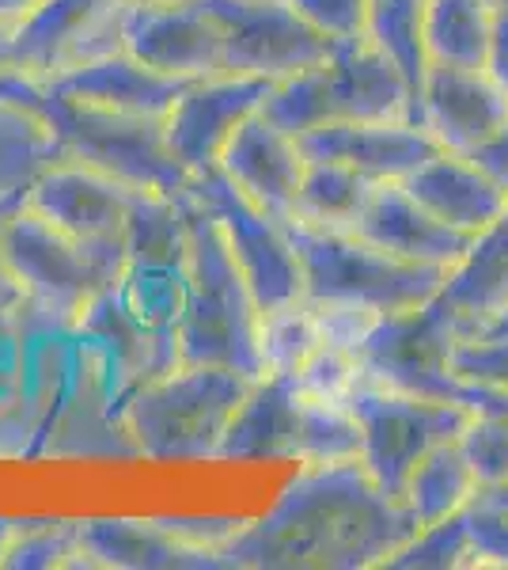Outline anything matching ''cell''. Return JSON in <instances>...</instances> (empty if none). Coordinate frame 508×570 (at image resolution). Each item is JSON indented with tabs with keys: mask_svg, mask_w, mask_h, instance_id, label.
I'll use <instances>...</instances> for the list:
<instances>
[{
	"mask_svg": "<svg viewBox=\"0 0 508 570\" xmlns=\"http://www.w3.org/2000/svg\"><path fill=\"white\" fill-rule=\"evenodd\" d=\"M425 4L429 0H368V39L399 61V69L410 77L414 91H421L425 69H429L421 39Z\"/></svg>",
	"mask_w": 508,
	"mask_h": 570,
	"instance_id": "obj_29",
	"label": "cell"
},
{
	"mask_svg": "<svg viewBox=\"0 0 508 570\" xmlns=\"http://www.w3.org/2000/svg\"><path fill=\"white\" fill-rule=\"evenodd\" d=\"M486 72L501 85V91L508 96V0H497L494 4V39H489Z\"/></svg>",
	"mask_w": 508,
	"mask_h": 570,
	"instance_id": "obj_38",
	"label": "cell"
},
{
	"mask_svg": "<svg viewBox=\"0 0 508 570\" xmlns=\"http://www.w3.org/2000/svg\"><path fill=\"white\" fill-rule=\"evenodd\" d=\"M418 122L448 153H478L508 122V96L486 69L429 66L418 91Z\"/></svg>",
	"mask_w": 508,
	"mask_h": 570,
	"instance_id": "obj_16",
	"label": "cell"
},
{
	"mask_svg": "<svg viewBox=\"0 0 508 570\" xmlns=\"http://www.w3.org/2000/svg\"><path fill=\"white\" fill-rule=\"evenodd\" d=\"M470 160H478L482 168L508 190V122L501 126V134L494 141H486L478 153H470Z\"/></svg>",
	"mask_w": 508,
	"mask_h": 570,
	"instance_id": "obj_39",
	"label": "cell"
},
{
	"mask_svg": "<svg viewBox=\"0 0 508 570\" xmlns=\"http://www.w3.org/2000/svg\"><path fill=\"white\" fill-rule=\"evenodd\" d=\"M133 0H42L16 23V69L53 80L126 50Z\"/></svg>",
	"mask_w": 508,
	"mask_h": 570,
	"instance_id": "obj_12",
	"label": "cell"
},
{
	"mask_svg": "<svg viewBox=\"0 0 508 570\" xmlns=\"http://www.w3.org/2000/svg\"><path fill=\"white\" fill-rule=\"evenodd\" d=\"M451 373L508 392V331H475L451 351Z\"/></svg>",
	"mask_w": 508,
	"mask_h": 570,
	"instance_id": "obj_35",
	"label": "cell"
},
{
	"mask_svg": "<svg viewBox=\"0 0 508 570\" xmlns=\"http://www.w3.org/2000/svg\"><path fill=\"white\" fill-rule=\"evenodd\" d=\"M292 376H297L300 389L308 395L327 403H346V407H349V395L368 381L353 346H338V343H322Z\"/></svg>",
	"mask_w": 508,
	"mask_h": 570,
	"instance_id": "obj_33",
	"label": "cell"
},
{
	"mask_svg": "<svg viewBox=\"0 0 508 570\" xmlns=\"http://www.w3.org/2000/svg\"><path fill=\"white\" fill-rule=\"evenodd\" d=\"M80 563V521H20L12 548L4 556L8 570H50Z\"/></svg>",
	"mask_w": 508,
	"mask_h": 570,
	"instance_id": "obj_32",
	"label": "cell"
},
{
	"mask_svg": "<svg viewBox=\"0 0 508 570\" xmlns=\"http://www.w3.org/2000/svg\"><path fill=\"white\" fill-rule=\"evenodd\" d=\"M273 80L262 77H206L175 99V107L163 118L168 145L175 160L201 176L209 168H220L228 141L251 115H258L270 96Z\"/></svg>",
	"mask_w": 508,
	"mask_h": 570,
	"instance_id": "obj_14",
	"label": "cell"
},
{
	"mask_svg": "<svg viewBox=\"0 0 508 570\" xmlns=\"http://www.w3.org/2000/svg\"><path fill=\"white\" fill-rule=\"evenodd\" d=\"M303 168H308V156H303L300 141L277 130L262 110L239 126L220 156V171L236 183L239 195L277 220L297 217Z\"/></svg>",
	"mask_w": 508,
	"mask_h": 570,
	"instance_id": "obj_18",
	"label": "cell"
},
{
	"mask_svg": "<svg viewBox=\"0 0 508 570\" xmlns=\"http://www.w3.org/2000/svg\"><path fill=\"white\" fill-rule=\"evenodd\" d=\"M39 4H42V0H0V23L16 27V23L23 20V16H31Z\"/></svg>",
	"mask_w": 508,
	"mask_h": 570,
	"instance_id": "obj_40",
	"label": "cell"
},
{
	"mask_svg": "<svg viewBox=\"0 0 508 570\" xmlns=\"http://www.w3.org/2000/svg\"><path fill=\"white\" fill-rule=\"evenodd\" d=\"M61 160H69V153L46 118L0 99V198H27V190Z\"/></svg>",
	"mask_w": 508,
	"mask_h": 570,
	"instance_id": "obj_26",
	"label": "cell"
},
{
	"mask_svg": "<svg viewBox=\"0 0 508 570\" xmlns=\"http://www.w3.org/2000/svg\"><path fill=\"white\" fill-rule=\"evenodd\" d=\"M187 190L220 220L262 316L303 301V266L285 220L262 214L255 202H247L220 168L193 176Z\"/></svg>",
	"mask_w": 508,
	"mask_h": 570,
	"instance_id": "obj_10",
	"label": "cell"
},
{
	"mask_svg": "<svg viewBox=\"0 0 508 570\" xmlns=\"http://www.w3.org/2000/svg\"><path fill=\"white\" fill-rule=\"evenodd\" d=\"M353 233L365 236L368 244L384 247V252L399 255V259L445 266V271H451V266L464 259L470 240H475V236L459 233V228L445 225L440 217H432L406 190V183H376L372 198H368Z\"/></svg>",
	"mask_w": 508,
	"mask_h": 570,
	"instance_id": "obj_20",
	"label": "cell"
},
{
	"mask_svg": "<svg viewBox=\"0 0 508 570\" xmlns=\"http://www.w3.org/2000/svg\"><path fill=\"white\" fill-rule=\"evenodd\" d=\"M262 115L292 137L330 122H418V91L399 61L365 35L335 42L327 61L277 80Z\"/></svg>",
	"mask_w": 508,
	"mask_h": 570,
	"instance_id": "obj_4",
	"label": "cell"
},
{
	"mask_svg": "<svg viewBox=\"0 0 508 570\" xmlns=\"http://www.w3.org/2000/svg\"><path fill=\"white\" fill-rule=\"evenodd\" d=\"M308 160L349 164L372 183H402L440 153L421 122H330L297 137Z\"/></svg>",
	"mask_w": 508,
	"mask_h": 570,
	"instance_id": "obj_19",
	"label": "cell"
},
{
	"mask_svg": "<svg viewBox=\"0 0 508 570\" xmlns=\"http://www.w3.org/2000/svg\"><path fill=\"white\" fill-rule=\"evenodd\" d=\"M418 529L365 461L303 464L273 510L247 521L220 559L225 567H384Z\"/></svg>",
	"mask_w": 508,
	"mask_h": 570,
	"instance_id": "obj_1",
	"label": "cell"
},
{
	"mask_svg": "<svg viewBox=\"0 0 508 570\" xmlns=\"http://www.w3.org/2000/svg\"><path fill=\"white\" fill-rule=\"evenodd\" d=\"M372 179H365L349 164L338 160H308L297 198V217L303 225L319 228H346L353 233V225L365 214L368 198H372Z\"/></svg>",
	"mask_w": 508,
	"mask_h": 570,
	"instance_id": "obj_28",
	"label": "cell"
},
{
	"mask_svg": "<svg viewBox=\"0 0 508 570\" xmlns=\"http://www.w3.org/2000/svg\"><path fill=\"white\" fill-rule=\"evenodd\" d=\"M289 4L330 42L368 35V0H289Z\"/></svg>",
	"mask_w": 508,
	"mask_h": 570,
	"instance_id": "obj_36",
	"label": "cell"
},
{
	"mask_svg": "<svg viewBox=\"0 0 508 570\" xmlns=\"http://www.w3.org/2000/svg\"><path fill=\"white\" fill-rule=\"evenodd\" d=\"M27 198H20V195H12V198H0V233H4V225H8V217L16 214V209L23 206ZM0 274H4V263H0Z\"/></svg>",
	"mask_w": 508,
	"mask_h": 570,
	"instance_id": "obj_44",
	"label": "cell"
},
{
	"mask_svg": "<svg viewBox=\"0 0 508 570\" xmlns=\"http://www.w3.org/2000/svg\"><path fill=\"white\" fill-rule=\"evenodd\" d=\"M497 0H429L425 4V61L451 69H486Z\"/></svg>",
	"mask_w": 508,
	"mask_h": 570,
	"instance_id": "obj_25",
	"label": "cell"
},
{
	"mask_svg": "<svg viewBox=\"0 0 508 570\" xmlns=\"http://www.w3.org/2000/svg\"><path fill=\"white\" fill-rule=\"evenodd\" d=\"M303 266V301L387 320L429 305L448 282L445 266L410 263L346 228L285 220Z\"/></svg>",
	"mask_w": 508,
	"mask_h": 570,
	"instance_id": "obj_6",
	"label": "cell"
},
{
	"mask_svg": "<svg viewBox=\"0 0 508 570\" xmlns=\"http://www.w3.org/2000/svg\"><path fill=\"white\" fill-rule=\"evenodd\" d=\"M258 376L225 365H175L129 395V449L152 464L217 461V449Z\"/></svg>",
	"mask_w": 508,
	"mask_h": 570,
	"instance_id": "obj_5",
	"label": "cell"
},
{
	"mask_svg": "<svg viewBox=\"0 0 508 570\" xmlns=\"http://www.w3.org/2000/svg\"><path fill=\"white\" fill-rule=\"evenodd\" d=\"M126 53L168 77H225V31L209 0H133Z\"/></svg>",
	"mask_w": 508,
	"mask_h": 570,
	"instance_id": "obj_13",
	"label": "cell"
},
{
	"mask_svg": "<svg viewBox=\"0 0 508 570\" xmlns=\"http://www.w3.org/2000/svg\"><path fill=\"white\" fill-rule=\"evenodd\" d=\"M0 263L23 289L27 316H39L46 327H77L122 282L126 240L84 244L23 202L0 233Z\"/></svg>",
	"mask_w": 508,
	"mask_h": 570,
	"instance_id": "obj_7",
	"label": "cell"
},
{
	"mask_svg": "<svg viewBox=\"0 0 508 570\" xmlns=\"http://www.w3.org/2000/svg\"><path fill=\"white\" fill-rule=\"evenodd\" d=\"M402 183L432 217H440L445 225L467 236H478L508 206V190L489 176L482 164L464 153L440 149Z\"/></svg>",
	"mask_w": 508,
	"mask_h": 570,
	"instance_id": "obj_22",
	"label": "cell"
},
{
	"mask_svg": "<svg viewBox=\"0 0 508 570\" xmlns=\"http://www.w3.org/2000/svg\"><path fill=\"white\" fill-rule=\"evenodd\" d=\"M182 202L190 217V252L187 297L175 327L179 362L225 365L247 376H262V308L239 271L220 220L190 190H182Z\"/></svg>",
	"mask_w": 508,
	"mask_h": 570,
	"instance_id": "obj_2",
	"label": "cell"
},
{
	"mask_svg": "<svg viewBox=\"0 0 508 570\" xmlns=\"http://www.w3.org/2000/svg\"><path fill=\"white\" fill-rule=\"evenodd\" d=\"M475 502L489 505V510H501V513H508V480L494 483V487H478Z\"/></svg>",
	"mask_w": 508,
	"mask_h": 570,
	"instance_id": "obj_41",
	"label": "cell"
},
{
	"mask_svg": "<svg viewBox=\"0 0 508 570\" xmlns=\"http://www.w3.org/2000/svg\"><path fill=\"white\" fill-rule=\"evenodd\" d=\"M46 85L58 91V96L118 110V115L168 118L175 99H179L193 80L156 72L145 66V61H137L133 53L118 50V53H110V58H99V61H91V66L64 72V77L46 80Z\"/></svg>",
	"mask_w": 508,
	"mask_h": 570,
	"instance_id": "obj_21",
	"label": "cell"
},
{
	"mask_svg": "<svg viewBox=\"0 0 508 570\" xmlns=\"http://www.w3.org/2000/svg\"><path fill=\"white\" fill-rule=\"evenodd\" d=\"M322 343L327 338H322L319 312L308 301H297V305H285L262 316L266 373H297Z\"/></svg>",
	"mask_w": 508,
	"mask_h": 570,
	"instance_id": "obj_30",
	"label": "cell"
},
{
	"mask_svg": "<svg viewBox=\"0 0 508 570\" xmlns=\"http://www.w3.org/2000/svg\"><path fill=\"white\" fill-rule=\"evenodd\" d=\"M311 395L300 389L292 373H262L236 411L232 426L217 449L225 464H258V461H297L308 434Z\"/></svg>",
	"mask_w": 508,
	"mask_h": 570,
	"instance_id": "obj_17",
	"label": "cell"
},
{
	"mask_svg": "<svg viewBox=\"0 0 508 570\" xmlns=\"http://www.w3.org/2000/svg\"><path fill=\"white\" fill-rule=\"evenodd\" d=\"M141 195V187H129L107 171L80 160H61L27 190V209L84 244H122Z\"/></svg>",
	"mask_w": 508,
	"mask_h": 570,
	"instance_id": "obj_15",
	"label": "cell"
},
{
	"mask_svg": "<svg viewBox=\"0 0 508 570\" xmlns=\"http://www.w3.org/2000/svg\"><path fill=\"white\" fill-rule=\"evenodd\" d=\"M349 411L360 426V461L391 499H402L406 480L429 449L456 441L470 422V411L459 403L425 400L376 381L349 395Z\"/></svg>",
	"mask_w": 508,
	"mask_h": 570,
	"instance_id": "obj_9",
	"label": "cell"
},
{
	"mask_svg": "<svg viewBox=\"0 0 508 570\" xmlns=\"http://www.w3.org/2000/svg\"><path fill=\"white\" fill-rule=\"evenodd\" d=\"M467 529H470V567H508V513L489 510L482 502H470Z\"/></svg>",
	"mask_w": 508,
	"mask_h": 570,
	"instance_id": "obj_37",
	"label": "cell"
},
{
	"mask_svg": "<svg viewBox=\"0 0 508 570\" xmlns=\"http://www.w3.org/2000/svg\"><path fill=\"white\" fill-rule=\"evenodd\" d=\"M225 31V77L285 80L330 58L319 35L289 0H209Z\"/></svg>",
	"mask_w": 508,
	"mask_h": 570,
	"instance_id": "obj_11",
	"label": "cell"
},
{
	"mask_svg": "<svg viewBox=\"0 0 508 570\" xmlns=\"http://www.w3.org/2000/svg\"><path fill=\"white\" fill-rule=\"evenodd\" d=\"M16 69V27L0 23V72Z\"/></svg>",
	"mask_w": 508,
	"mask_h": 570,
	"instance_id": "obj_42",
	"label": "cell"
},
{
	"mask_svg": "<svg viewBox=\"0 0 508 570\" xmlns=\"http://www.w3.org/2000/svg\"><path fill=\"white\" fill-rule=\"evenodd\" d=\"M77 567H122V570H201L225 567L220 556L175 540L160 521L133 518H88L80 521Z\"/></svg>",
	"mask_w": 508,
	"mask_h": 570,
	"instance_id": "obj_23",
	"label": "cell"
},
{
	"mask_svg": "<svg viewBox=\"0 0 508 570\" xmlns=\"http://www.w3.org/2000/svg\"><path fill=\"white\" fill-rule=\"evenodd\" d=\"M391 570H456L470 567V529L467 510L451 513L445 521L421 525L406 544L387 559Z\"/></svg>",
	"mask_w": 508,
	"mask_h": 570,
	"instance_id": "obj_31",
	"label": "cell"
},
{
	"mask_svg": "<svg viewBox=\"0 0 508 570\" xmlns=\"http://www.w3.org/2000/svg\"><path fill=\"white\" fill-rule=\"evenodd\" d=\"M475 494H478L475 468L467 464L459 438L429 449L402 487V502L418 525H432V521H445L451 513L467 510L475 502Z\"/></svg>",
	"mask_w": 508,
	"mask_h": 570,
	"instance_id": "obj_27",
	"label": "cell"
},
{
	"mask_svg": "<svg viewBox=\"0 0 508 570\" xmlns=\"http://www.w3.org/2000/svg\"><path fill=\"white\" fill-rule=\"evenodd\" d=\"M16 532H20V521L0 513V567H4V556H8V548H12Z\"/></svg>",
	"mask_w": 508,
	"mask_h": 570,
	"instance_id": "obj_43",
	"label": "cell"
},
{
	"mask_svg": "<svg viewBox=\"0 0 508 570\" xmlns=\"http://www.w3.org/2000/svg\"><path fill=\"white\" fill-rule=\"evenodd\" d=\"M0 99L46 118L69 160L107 171L129 187L160 190V195H182L190 187L193 176L175 160L163 118H137L80 104V99L58 96L46 80L27 77L20 69L0 72Z\"/></svg>",
	"mask_w": 508,
	"mask_h": 570,
	"instance_id": "obj_3",
	"label": "cell"
},
{
	"mask_svg": "<svg viewBox=\"0 0 508 570\" xmlns=\"http://www.w3.org/2000/svg\"><path fill=\"white\" fill-rule=\"evenodd\" d=\"M437 297L459 320H467L470 335L478 324L508 308V206L470 240L467 255L448 271V282Z\"/></svg>",
	"mask_w": 508,
	"mask_h": 570,
	"instance_id": "obj_24",
	"label": "cell"
},
{
	"mask_svg": "<svg viewBox=\"0 0 508 570\" xmlns=\"http://www.w3.org/2000/svg\"><path fill=\"white\" fill-rule=\"evenodd\" d=\"M467 335V320H459L448 305H440V297H432L414 312L376 320V327L357 346V357L368 381L467 407L470 381L451 373V351Z\"/></svg>",
	"mask_w": 508,
	"mask_h": 570,
	"instance_id": "obj_8",
	"label": "cell"
},
{
	"mask_svg": "<svg viewBox=\"0 0 508 570\" xmlns=\"http://www.w3.org/2000/svg\"><path fill=\"white\" fill-rule=\"evenodd\" d=\"M467 464L475 468L478 487H494L508 480V419L497 415H470L459 434Z\"/></svg>",
	"mask_w": 508,
	"mask_h": 570,
	"instance_id": "obj_34",
	"label": "cell"
}]
</instances>
